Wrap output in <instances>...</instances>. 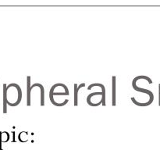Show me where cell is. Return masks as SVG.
<instances>
[{
    "label": "cell",
    "instance_id": "11",
    "mask_svg": "<svg viewBox=\"0 0 160 150\" xmlns=\"http://www.w3.org/2000/svg\"><path fill=\"white\" fill-rule=\"evenodd\" d=\"M13 139L12 140L13 142H15L16 140H15V131H13Z\"/></svg>",
    "mask_w": 160,
    "mask_h": 150
},
{
    "label": "cell",
    "instance_id": "5",
    "mask_svg": "<svg viewBox=\"0 0 160 150\" xmlns=\"http://www.w3.org/2000/svg\"><path fill=\"white\" fill-rule=\"evenodd\" d=\"M31 76L27 77V106H30L31 104Z\"/></svg>",
    "mask_w": 160,
    "mask_h": 150
},
{
    "label": "cell",
    "instance_id": "9",
    "mask_svg": "<svg viewBox=\"0 0 160 150\" xmlns=\"http://www.w3.org/2000/svg\"><path fill=\"white\" fill-rule=\"evenodd\" d=\"M18 140L21 142L24 143L28 141V131H21L18 135Z\"/></svg>",
    "mask_w": 160,
    "mask_h": 150
},
{
    "label": "cell",
    "instance_id": "10",
    "mask_svg": "<svg viewBox=\"0 0 160 150\" xmlns=\"http://www.w3.org/2000/svg\"><path fill=\"white\" fill-rule=\"evenodd\" d=\"M158 105L160 106V84L158 85Z\"/></svg>",
    "mask_w": 160,
    "mask_h": 150
},
{
    "label": "cell",
    "instance_id": "2",
    "mask_svg": "<svg viewBox=\"0 0 160 150\" xmlns=\"http://www.w3.org/2000/svg\"><path fill=\"white\" fill-rule=\"evenodd\" d=\"M87 103L91 106H98L100 105H102L103 106H106L105 103V96L103 95L102 92H93L91 93L87 97Z\"/></svg>",
    "mask_w": 160,
    "mask_h": 150
},
{
    "label": "cell",
    "instance_id": "1",
    "mask_svg": "<svg viewBox=\"0 0 160 150\" xmlns=\"http://www.w3.org/2000/svg\"><path fill=\"white\" fill-rule=\"evenodd\" d=\"M22 99V90L17 84L3 85V113H7V105L17 106Z\"/></svg>",
    "mask_w": 160,
    "mask_h": 150
},
{
    "label": "cell",
    "instance_id": "3",
    "mask_svg": "<svg viewBox=\"0 0 160 150\" xmlns=\"http://www.w3.org/2000/svg\"><path fill=\"white\" fill-rule=\"evenodd\" d=\"M85 87V83H81V85L74 84V104L75 106L78 105V92L81 88Z\"/></svg>",
    "mask_w": 160,
    "mask_h": 150
},
{
    "label": "cell",
    "instance_id": "4",
    "mask_svg": "<svg viewBox=\"0 0 160 150\" xmlns=\"http://www.w3.org/2000/svg\"><path fill=\"white\" fill-rule=\"evenodd\" d=\"M132 86H133V88H134L135 91H138V92H142V93L148 94V95H149L150 98H151V100H154V95H153V93L150 91V90L146 89V88H140V87H138V85H137V84L134 82V81H133L132 82Z\"/></svg>",
    "mask_w": 160,
    "mask_h": 150
},
{
    "label": "cell",
    "instance_id": "6",
    "mask_svg": "<svg viewBox=\"0 0 160 150\" xmlns=\"http://www.w3.org/2000/svg\"><path fill=\"white\" fill-rule=\"evenodd\" d=\"M116 76H112V105L113 106H116Z\"/></svg>",
    "mask_w": 160,
    "mask_h": 150
},
{
    "label": "cell",
    "instance_id": "8",
    "mask_svg": "<svg viewBox=\"0 0 160 150\" xmlns=\"http://www.w3.org/2000/svg\"><path fill=\"white\" fill-rule=\"evenodd\" d=\"M38 86H39L40 91H41V95H40V105L41 106H45V88L44 86L41 84L38 83Z\"/></svg>",
    "mask_w": 160,
    "mask_h": 150
},
{
    "label": "cell",
    "instance_id": "7",
    "mask_svg": "<svg viewBox=\"0 0 160 150\" xmlns=\"http://www.w3.org/2000/svg\"><path fill=\"white\" fill-rule=\"evenodd\" d=\"M9 140V132H7V131H0V150H2V143H6Z\"/></svg>",
    "mask_w": 160,
    "mask_h": 150
}]
</instances>
